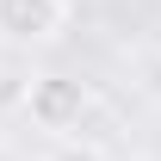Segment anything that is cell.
<instances>
[{
  "label": "cell",
  "instance_id": "6da1fadb",
  "mask_svg": "<svg viewBox=\"0 0 161 161\" xmlns=\"http://www.w3.org/2000/svg\"><path fill=\"white\" fill-rule=\"evenodd\" d=\"M19 112L37 124L43 136L62 142L87 112H93V87L75 80V75H31V80H25V105H19Z\"/></svg>",
  "mask_w": 161,
  "mask_h": 161
},
{
  "label": "cell",
  "instance_id": "7a4b0ae2",
  "mask_svg": "<svg viewBox=\"0 0 161 161\" xmlns=\"http://www.w3.org/2000/svg\"><path fill=\"white\" fill-rule=\"evenodd\" d=\"M68 25V0H0V37L31 50V43H56Z\"/></svg>",
  "mask_w": 161,
  "mask_h": 161
},
{
  "label": "cell",
  "instance_id": "3957f363",
  "mask_svg": "<svg viewBox=\"0 0 161 161\" xmlns=\"http://www.w3.org/2000/svg\"><path fill=\"white\" fill-rule=\"evenodd\" d=\"M43 161H112V149H99V142H87V136H62L43 149Z\"/></svg>",
  "mask_w": 161,
  "mask_h": 161
},
{
  "label": "cell",
  "instance_id": "277c9868",
  "mask_svg": "<svg viewBox=\"0 0 161 161\" xmlns=\"http://www.w3.org/2000/svg\"><path fill=\"white\" fill-rule=\"evenodd\" d=\"M6 105H25V80H13V75H0V112Z\"/></svg>",
  "mask_w": 161,
  "mask_h": 161
}]
</instances>
